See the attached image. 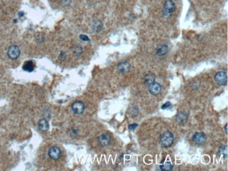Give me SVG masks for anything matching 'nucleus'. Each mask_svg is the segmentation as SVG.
I'll use <instances>...</instances> for the list:
<instances>
[{
	"label": "nucleus",
	"mask_w": 228,
	"mask_h": 171,
	"mask_svg": "<svg viewBox=\"0 0 228 171\" xmlns=\"http://www.w3.org/2000/svg\"><path fill=\"white\" fill-rule=\"evenodd\" d=\"M187 117L188 115L187 113L185 112V111H181V112L177 113L175 119H176V121L177 123H182L186 121L187 119Z\"/></svg>",
	"instance_id": "nucleus-13"
},
{
	"label": "nucleus",
	"mask_w": 228,
	"mask_h": 171,
	"mask_svg": "<svg viewBox=\"0 0 228 171\" xmlns=\"http://www.w3.org/2000/svg\"><path fill=\"white\" fill-rule=\"evenodd\" d=\"M218 154L219 155H223L224 158H227V146H223L219 149L218 151Z\"/></svg>",
	"instance_id": "nucleus-18"
},
{
	"label": "nucleus",
	"mask_w": 228,
	"mask_h": 171,
	"mask_svg": "<svg viewBox=\"0 0 228 171\" xmlns=\"http://www.w3.org/2000/svg\"><path fill=\"white\" fill-rule=\"evenodd\" d=\"M82 51H83V49H82V47L79 46H75L74 48H73V53H74V54L75 55V56H80V55L82 54Z\"/></svg>",
	"instance_id": "nucleus-19"
},
{
	"label": "nucleus",
	"mask_w": 228,
	"mask_h": 171,
	"mask_svg": "<svg viewBox=\"0 0 228 171\" xmlns=\"http://www.w3.org/2000/svg\"><path fill=\"white\" fill-rule=\"evenodd\" d=\"M18 16H19V17H23V16H24V13L23 12H20V13H18Z\"/></svg>",
	"instance_id": "nucleus-24"
},
{
	"label": "nucleus",
	"mask_w": 228,
	"mask_h": 171,
	"mask_svg": "<svg viewBox=\"0 0 228 171\" xmlns=\"http://www.w3.org/2000/svg\"><path fill=\"white\" fill-rule=\"evenodd\" d=\"M171 107H172V104L170 103V102H167V103H166L165 104H164L163 105H162V109H170V108H171Z\"/></svg>",
	"instance_id": "nucleus-21"
},
{
	"label": "nucleus",
	"mask_w": 228,
	"mask_h": 171,
	"mask_svg": "<svg viewBox=\"0 0 228 171\" xmlns=\"http://www.w3.org/2000/svg\"><path fill=\"white\" fill-rule=\"evenodd\" d=\"M175 4L172 0H167L164 5V10L167 14H171L175 11Z\"/></svg>",
	"instance_id": "nucleus-8"
},
{
	"label": "nucleus",
	"mask_w": 228,
	"mask_h": 171,
	"mask_svg": "<svg viewBox=\"0 0 228 171\" xmlns=\"http://www.w3.org/2000/svg\"><path fill=\"white\" fill-rule=\"evenodd\" d=\"M38 127L41 131H47L49 129V122L46 119H42L38 122Z\"/></svg>",
	"instance_id": "nucleus-12"
},
{
	"label": "nucleus",
	"mask_w": 228,
	"mask_h": 171,
	"mask_svg": "<svg viewBox=\"0 0 228 171\" xmlns=\"http://www.w3.org/2000/svg\"><path fill=\"white\" fill-rule=\"evenodd\" d=\"M148 89L149 92L153 95H157L162 91V86L157 82H153L148 85Z\"/></svg>",
	"instance_id": "nucleus-6"
},
{
	"label": "nucleus",
	"mask_w": 228,
	"mask_h": 171,
	"mask_svg": "<svg viewBox=\"0 0 228 171\" xmlns=\"http://www.w3.org/2000/svg\"><path fill=\"white\" fill-rule=\"evenodd\" d=\"M78 135V130L76 128H71L70 131V135L71 137H75Z\"/></svg>",
	"instance_id": "nucleus-20"
},
{
	"label": "nucleus",
	"mask_w": 228,
	"mask_h": 171,
	"mask_svg": "<svg viewBox=\"0 0 228 171\" xmlns=\"http://www.w3.org/2000/svg\"><path fill=\"white\" fill-rule=\"evenodd\" d=\"M8 56L11 60H16L18 58L21 53V51L18 46L12 45L8 49Z\"/></svg>",
	"instance_id": "nucleus-2"
},
{
	"label": "nucleus",
	"mask_w": 228,
	"mask_h": 171,
	"mask_svg": "<svg viewBox=\"0 0 228 171\" xmlns=\"http://www.w3.org/2000/svg\"><path fill=\"white\" fill-rule=\"evenodd\" d=\"M102 22L100 21H96L93 23L92 30L94 32H99L102 30Z\"/></svg>",
	"instance_id": "nucleus-15"
},
{
	"label": "nucleus",
	"mask_w": 228,
	"mask_h": 171,
	"mask_svg": "<svg viewBox=\"0 0 228 171\" xmlns=\"http://www.w3.org/2000/svg\"><path fill=\"white\" fill-rule=\"evenodd\" d=\"M111 137L108 134H102L98 138V142L102 146H106L110 144Z\"/></svg>",
	"instance_id": "nucleus-10"
},
{
	"label": "nucleus",
	"mask_w": 228,
	"mask_h": 171,
	"mask_svg": "<svg viewBox=\"0 0 228 171\" xmlns=\"http://www.w3.org/2000/svg\"><path fill=\"white\" fill-rule=\"evenodd\" d=\"M154 81H155V76L152 73H149L145 77V84L148 85L154 82Z\"/></svg>",
	"instance_id": "nucleus-16"
},
{
	"label": "nucleus",
	"mask_w": 228,
	"mask_h": 171,
	"mask_svg": "<svg viewBox=\"0 0 228 171\" xmlns=\"http://www.w3.org/2000/svg\"><path fill=\"white\" fill-rule=\"evenodd\" d=\"M206 140V136L203 133H197L192 137V141L197 144H203Z\"/></svg>",
	"instance_id": "nucleus-7"
},
{
	"label": "nucleus",
	"mask_w": 228,
	"mask_h": 171,
	"mask_svg": "<svg viewBox=\"0 0 228 171\" xmlns=\"http://www.w3.org/2000/svg\"><path fill=\"white\" fill-rule=\"evenodd\" d=\"M173 166L172 163L170 161H166V163H164V164L161 165L160 170L164 171H170L173 170Z\"/></svg>",
	"instance_id": "nucleus-17"
},
{
	"label": "nucleus",
	"mask_w": 228,
	"mask_h": 171,
	"mask_svg": "<svg viewBox=\"0 0 228 171\" xmlns=\"http://www.w3.org/2000/svg\"><path fill=\"white\" fill-rule=\"evenodd\" d=\"M72 110L76 114H82L85 110V105L82 101H76L72 105Z\"/></svg>",
	"instance_id": "nucleus-4"
},
{
	"label": "nucleus",
	"mask_w": 228,
	"mask_h": 171,
	"mask_svg": "<svg viewBox=\"0 0 228 171\" xmlns=\"http://www.w3.org/2000/svg\"><path fill=\"white\" fill-rule=\"evenodd\" d=\"M174 141L173 135L169 131H166L160 136V145L164 148H168L173 144Z\"/></svg>",
	"instance_id": "nucleus-1"
},
{
	"label": "nucleus",
	"mask_w": 228,
	"mask_h": 171,
	"mask_svg": "<svg viewBox=\"0 0 228 171\" xmlns=\"http://www.w3.org/2000/svg\"><path fill=\"white\" fill-rule=\"evenodd\" d=\"M215 81L220 85H226L227 82V76L225 72L220 71L217 72L215 75Z\"/></svg>",
	"instance_id": "nucleus-3"
},
{
	"label": "nucleus",
	"mask_w": 228,
	"mask_h": 171,
	"mask_svg": "<svg viewBox=\"0 0 228 171\" xmlns=\"http://www.w3.org/2000/svg\"><path fill=\"white\" fill-rule=\"evenodd\" d=\"M130 68H131L130 64L127 61H124V62H122L119 64L118 67H117V70L121 74H126L130 70Z\"/></svg>",
	"instance_id": "nucleus-9"
},
{
	"label": "nucleus",
	"mask_w": 228,
	"mask_h": 171,
	"mask_svg": "<svg viewBox=\"0 0 228 171\" xmlns=\"http://www.w3.org/2000/svg\"><path fill=\"white\" fill-rule=\"evenodd\" d=\"M225 130L226 135H227V124L225 125Z\"/></svg>",
	"instance_id": "nucleus-25"
},
{
	"label": "nucleus",
	"mask_w": 228,
	"mask_h": 171,
	"mask_svg": "<svg viewBox=\"0 0 228 171\" xmlns=\"http://www.w3.org/2000/svg\"><path fill=\"white\" fill-rule=\"evenodd\" d=\"M49 156L52 160H57L60 157L61 150L57 146H53L49 149L48 152Z\"/></svg>",
	"instance_id": "nucleus-5"
},
{
	"label": "nucleus",
	"mask_w": 228,
	"mask_h": 171,
	"mask_svg": "<svg viewBox=\"0 0 228 171\" xmlns=\"http://www.w3.org/2000/svg\"><path fill=\"white\" fill-rule=\"evenodd\" d=\"M169 51V47L166 44H163V45L159 46L156 49V54L159 56H164L165 54L168 53Z\"/></svg>",
	"instance_id": "nucleus-11"
},
{
	"label": "nucleus",
	"mask_w": 228,
	"mask_h": 171,
	"mask_svg": "<svg viewBox=\"0 0 228 171\" xmlns=\"http://www.w3.org/2000/svg\"><path fill=\"white\" fill-rule=\"evenodd\" d=\"M138 126V125L137 123H133V124H130L129 126H128V128H129V130H131V131H134V130H135Z\"/></svg>",
	"instance_id": "nucleus-23"
},
{
	"label": "nucleus",
	"mask_w": 228,
	"mask_h": 171,
	"mask_svg": "<svg viewBox=\"0 0 228 171\" xmlns=\"http://www.w3.org/2000/svg\"><path fill=\"white\" fill-rule=\"evenodd\" d=\"M23 69L26 72H32L35 69V65L33 61H27L23 66Z\"/></svg>",
	"instance_id": "nucleus-14"
},
{
	"label": "nucleus",
	"mask_w": 228,
	"mask_h": 171,
	"mask_svg": "<svg viewBox=\"0 0 228 171\" xmlns=\"http://www.w3.org/2000/svg\"><path fill=\"white\" fill-rule=\"evenodd\" d=\"M79 38H80V39H82V41H84V42H89L90 41V39L88 38V36L84 34H81L80 36H79Z\"/></svg>",
	"instance_id": "nucleus-22"
}]
</instances>
